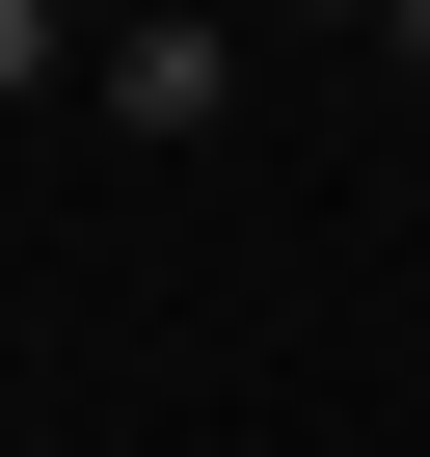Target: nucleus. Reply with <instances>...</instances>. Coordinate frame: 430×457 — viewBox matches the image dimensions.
<instances>
[{
    "label": "nucleus",
    "mask_w": 430,
    "mask_h": 457,
    "mask_svg": "<svg viewBox=\"0 0 430 457\" xmlns=\"http://www.w3.org/2000/svg\"><path fill=\"white\" fill-rule=\"evenodd\" d=\"M135 28H161V0H0V54H28V81H54V54H135Z\"/></svg>",
    "instance_id": "f03ea898"
},
{
    "label": "nucleus",
    "mask_w": 430,
    "mask_h": 457,
    "mask_svg": "<svg viewBox=\"0 0 430 457\" xmlns=\"http://www.w3.org/2000/svg\"><path fill=\"white\" fill-rule=\"evenodd\" d=\"M376 28H403V0H376Z\"/></svg>",
    "instance_id": "7ed1b4c3"
},
{
    "label": "nucleus",
    "mask_w": 430,
    "mask_h": 457,
    "mask_svg": "<svg viewBox=\"0 0 430 457\" xmlns=\"http://www.w3.org/2000/svg\"><path fill=\"white\" fill-rule=\"evenodd\" d=\"M28 457H54V430H28Z\"/></svg>",
    "instance_id": "20e7f679"
},
{
    "label": "nucleus",
    "mask_w": 430,
    "mask_h": 457,
    "mask_svg": "<svg viewBox=\"0 0 430 457\" xmlns=\"http://www.w3.org/2000/svg\"><path fill=\"white\" fill-rule=\"evenodd\" d=\"M108 108H135V135H215V108H243V54H215V28H135V54H108Z\"/></svg>",
    "instance_id": "f257e3e1"
}]
</instances>
